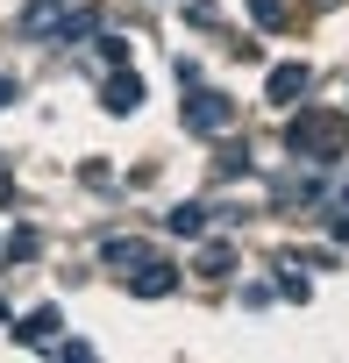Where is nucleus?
<instances>
[{"instance_id":"obj_6","label":"nucleus","mask_w":349,"mask_h":363,"mask_svg":"<svg viewBox=\"0 0 349 363\" xmlns=\"http://www.w3.org/2000/svg\"><path fill=\"white\" fill-rule=\"evenodd\" d=\"M57 328H65V313H57V306H36V313H22V320H15V342H22V349H50V342H57Z\"/></svg>"},{"instance_id":"obj_8","label":"nucleus","mask_w":349,"mask_h":363,"mask_svg":"<svg viewBox=\"0 0 349 363\" xmlns=\"http://www.w3.org/2000/svg\"><path fill=\"white\" fill-rule=\"evenodd\" d=\"M86 36H100V15H93V8H79V15H65V22L50 29V43H86Z\"/></svg>"},{"instance_id":"obj_16","label":"nucleus","mask_w":349,"mask_h":363,"mask_svg":"<svg viewBox=\"0 0 349 363\" xmlns=\"http://www.w3.org/2000/svg\"><path fill=\"white\" fill-rule=\"evenodd\" d=\"M8 100H15V79H8V72H0V107H8Z\"/></svg>"},{"instance_id":"obj_11","label":"nucleus","mask_w":349,"mask_h":363,"mask_svg":"<svg viewBox=\"0 0 349 363\" xmlns=\"http://www.w3.org/2000/svg\"><path fill=\"white\" fill-rule=\"evenodd\" d=\"M200 271H207V278H228V271H236V250H228V242H207V250H200Z\"/></svg>"},{"instance_id":"obj_1","label":"nucleus","mask_w":349,"mask_h":363,"mask_svg":"<svg viewBox=\"0 0 349 363\" xmlns=\"http://www.w3.org/2000/svg\"><path fill=\"white\" fill-rule=\"evenodd\" d=\"M285 143H292L306 164H321V157H342V150H349V114H292Z\"/></svg>"},{"instance_id":"obj_5","label":"nucleus","mask_w":349,"mask_h":363,"mask_svg":"<svg viewBox=\"0 0 349 363\" xmlns=\"http://www.w3.org/2000/svg\"><path fill=\"white\" fill-rule=\"evenodd\" d=\"M306 86H314V72L292 57V65H271V79H264V93H271V107H292V100H306Z\"/></svg>"},{"instance_id":"obj_17","label":"nucleus","mask_w":349,"mask_h":363,"mask_svg":"<svg viewBox=\"0 0 349 363\" xmlns=\"http://www.w3.org/2000/svg\"><path fill=\"white\" fill-rule=\"evenodd\" d=\"M342 207H349V178H342Z\"/></svg>"},{"instance_id":"obj_10","label":"nucleus","mask_w":349,"mask_h":363,"mask_svg":"<svg viewBox=\"0 0 349 363\" xmlns=\"http://www.w3.org/2000/svg\"><path fill=\"white\" fill-rule=\"evenodd\" d=\"M100 257H107L114 271H128V264H143L150 250H143V242H128V235H114V242H100Z\"/></svg>"},{"instance_id":"obj_12","label":"nucleus","mask_w":349,"mask_h":363,"mask_svg":"<svg viewBox=\"0 0 349 363\" xmlns=\"http://www.w3.org/2000/svg\"><path fill=\"white\" fill-rule=\"evenodd\" d=\"M250 15H257V29H278L285 22V0H250Z\"/></svg>"},{"instance_id":"obj_15","label":"nucleus","mask_w":349,"mask_h":363,"mask_svg":"<svg viewBox=\"0 0 349 363\" xmlns=\"http://www.w3.org/2000/svg\"><path fill=\"white\" fill-rule=\"evenodd\" d=\"M328 235H335V242H349V207H342V214H328Z\"/></svg>"},{"instance_id":"obj_18","label":"nucleus","mask_w":349,"mask_h":363,"mask_svg":"<svg viewBox=\"0 0 349 363\" xmlns=\"http://www.w3.org/2000/svg\"><path fill=\"white\" fill-rule=\"evenodd\" d=\"M314 8H335V0H314Z\"/></svg>"},{"instance_id":"obj_13","label":"nucleus","mask_w":349,"mask_h":363,"mask_svg":"<svg viewBox=\"0 0 349 363\" xmlns=\"http://www.w3.org/2000/svg\"><path fill=\"white\" fill-rule=\"evenodd\" d=\"M93 50H100V65H107V72H114V65H128V43H121V36H100Z\"/></svg>"},{"instance_id":"obj_2","label":"nucleus","mask_w":349,"mask_h":363,"mask_svg":"<svg viewBox=\"0 0 349 363\" xmlns=\"http://www.w3.org/2000/svg\"><path fill=\"white\" fill-rule=\"evenodd\" d=\"M186 128L193 135H228L236 128V100L228 93H186Z\"/></svg>"},{"instance_id":"obj_7","label":"nucleus","mask_w":349,"mask_h":363,"mask_svg":"<svg viewBox=\"0 0 349 363\" xmlns=\"http://www.w3.org/2000/svg\"><path fill=\"white\" fill-rule=\"evenodd\" d=\"M65 22V0H29V8H22V36H50Z\"/></svg>"},{"instance_id":"obj_14","label":"nucleus","mask_w":349,"mask_h":363,"mask_svg":"<svg viewBox=\"0 0 349 363\" xmlns=\"http://www.w3.org/2000/svg\"><path fill=\"white\" fill-rule=\"evenodd\" d=\"M214 171H221V178H243V171H250V157H243V150H236V143H228V150H221V157H214Z\"/></svg>"},{"instance_id":"obj_9","label":"nucleus","mask_w":349,"mask_h":363,"mask_svg":"<svg viewBox=\"0 0 349 363\" xmlns=\"http://www.w3.org/2000/svg\"><path fill=\"white\" fill-rule=\"evenodd\" d=\"M164 228H171V235H200V228H207V207H200V200L171 207V221H164Z\"/></svg>"},{"instance_id":"obj_3","label":"nucleus","mask_w":349,"mask_h":363,"mask_svg":"<svg viewBox=\"0 0 349 363\" xmlns=\"http://www.w3.org/2000/svg\"><path fill=\"white\" fill-rule=\"evenodd\" d=\"M100 107H107V114H135V107H143V79H135L128 65H114V72L100 79Z\"/></svg>"},{"instance_id":"obj_4","label":"nucleus","mask_w":349,"mask_h":363,"mask_svg":"<svg viewBox=\"0 0 349 363\" xmlns=\"http://www.w3.org/2000/svg\"><path fill=\"white\" fill-rule=\"evenodd\" d=\"M171 285H179V271H171L164 257H143V264H128V292H135V299H164Z\"/></svg>"}]
</instances>
